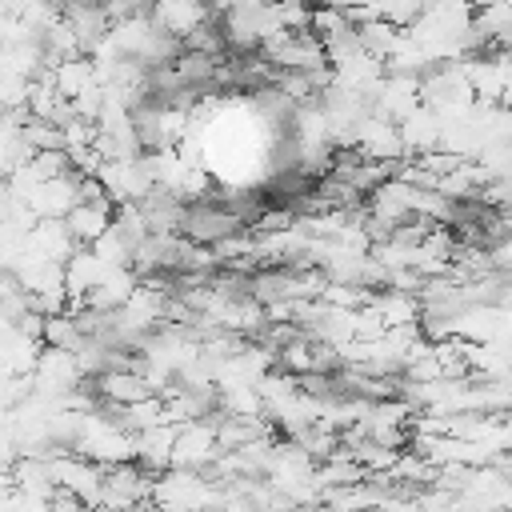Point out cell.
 Returning a JSON list of instances; mask_svg holds the SVG:
<instances>
[{
  "label": "cell",
  "mask_w": 512,
  "mask_h": 512,
  "mask_svg": "<svg viewBox=\"0 0 512 512\" xmlns=\"http://www.w3.org/2000/svg\"><path fill=\"white\" fill-rule=\"evenodd\" d=\"M216 460H220L216 416L180 424V440H176V456H172V468H184V472H208Z\"/></svg>",
  "instance_id": "obj_1"
},
{
  "label": "cell",
  "mask_w": 512,
  "mask_h": 512,
  "mask_svg": "<svg viewBox=\"0 0 512 512\" xmlns=\"http://www.w3.org/2000/svg\"><path fill=\"white\" fill-rule=\"evenodd\" d=\"M180 232H184V240H192V244H200V248H216L220 240L240 236V232H244V220H240L232 208L208 200V204H192V208H188Z\"/></svg>",
  "instance_id": "obj_2"
},
{
  "label": "cell",
  "mask_w": 512,
  "mask_h": 512,
  "mask_svg": "<svg viewBox=\"0 0 512 512\" xmlns=\"http://www.w3.org/2000/svg\"><path fill=\"white\" fill-rule=\"evenodd\" d=\"M356 152L364 160H376V164H404L408 152H404V136H400V124L384 120V116H364L360 128H356Z\"/></svg>",
  "instance_id": "obj_3"
},
{
  "label": "cell",
  "mask_w": 512,
  "mask_h": 512,
  "mask_svg": "<svg viewBox=\"0 0 512 512\" xmlns=\"http://www.w3.org/2000/svg\"><path fill=\"white\" fill-rule=\"evenodd\" d=\"M420 108H424V96H420V80L416 76H384V84L372 96V112L392 120V124H404Z\"/></svg>",
  "instance_id": "obj_4"
},
{
  "label": "cell",
  "mask_w": 512,
  "mask_h": 512,
  "mask_svg": "<svg viewBox=\"0 0 512 512\" xmlns=\"http://www.w3.org/2000/svg\"><path fill=\"white\" fill-rule=\"evenodd\" d=\"M148 12H152V20H156V28L168 32V36H176L180 44H184L192 32H200L204 24H212V12H208L204 4H196V0H160V4H152Z\"/></svg>",
  "instance_id": "obj_5"
},
{
  "label": "cell",
  "mask_w": 512,
  "mask_h": 512,
  "mask_svg": "<svg viewBox=\"0 0 512 512\" xmlns=\"http://www.w3.org/2000/svg\"><path fill=\"white\" fill-rule=\"evenodd\" d=\"M176 440H180V424H160L152 432H140L136 436V448H140V468L152 472V476H164L172 468V456H176Z\"/></svg>",
  "instance_id": "obj_6"
},
{
  "label": "cell",
  "mask_w": 512,
  "mask_h": 512,
  "mask_svg": "<svg viewBox=\"0 0 512 512\" xmlns=\"http://www.w3.org/2000/svg\"><path fill=\"white\" fill-rule=\"evenodd\" d=\"M112 220H116V204L108 200V204H76L64 224L80 248H92L104 232H112Z\"/></svg>",
  "instance_id": "obj_7"
},
{
  "label": "cell",
  "mask_w": 512,
  "mask_h": 512,
  "mask_svg": "<svg viewBox=\"0 0 512 512\" xmlns=\"http://www.w3.org/2000/svg\"><path fill=\"white\" fill-rule=\"evenodd\" d=\"M108 264L92 252V248H80L68 264H64V276H68V300H88L104 280H108Z\"/></svg>",
  "instance_id": "obj_8"
},
{
  "label": "cell",
  "mask_w": 512,
  "mask_h": 512,
  "mask_svg": "<svg viewBox=\"0 0 512 512\" xmlns=\"http://www.w3.org/2000/svg\"><path fill=\"white\" fill-rule=\"evenodd\" d=\"M400 136H404V152L408 156H432V152H440V136H444V124H440V116L432 112V108H420L416 116H408L404 124H400Z\"/></svg>",
  "instance_id": "obj_9"
},
{
  "label": "cell",
  "mask_w": 512,
  "mask_h": 512,
  "mask_svg": "<svg viewBox=\"0 0 512 512\" xmlns=\"http://www.w3.org/2000/svg\"><path fill=\"white\" fill-rule=\"evenodd\" d=\"M96 392H100V400H108V404H116V408H132V404L156 396L152 384H148L140 372H104V376L96 380Z\"/></svg>",
  "instance_id": "obj_10"
},
{
  "label": "cell",
  "mask_w": 512,
  "mask_h": 512,
  "mask_svg": "<svg viewBox=\"0 0 512 512\" xmlns=\"http://www.w3.org/2000/svg\"><path fill=\"white\" fill-rule=\"evenodd\" d=\"M28 244H32L40 256L56 260V264H68V260L80 252V244L72 240V232H68V224H64V220H40V224L32 228Z\"/></svg>",
  "instance_id": "obj_11"
},
{
  "label": "cell",
  "mask_w": 512,
  "mask_h": 512,
  "mask_svg": "<svg viewBox=\"0 0 512 512\" xmlns=\"http://www.w3.org/2000/svg\"><path fill=\"white\" fill-rule=\"evenodd\" d=\"M40 356H44V340H32L16 328L4 332V376H36Z\"/></svg>",
  "instance_id": "obj_12"
},
{
  "label": "cell",
  "mask_w": 512,
  "mask_h": 512,
  "mask_svg": "<svg viewBox=\"0 0 512 512\" xmlns=\"http://www.w3.org/2000/svg\"><path fill=\"white\" fill-rule=\"evenodd\" d=\"M376 312L384 316V324H388V332L392 328H412V324H420L424 320V304H420V296H412V292H376Z\"/></svg>",
  "instance_id": "obj_13"
},
{
  "label": "cell",
  "mask_w": 512,
  "mask_h": 512,
  "mask_svg": "<svg viewBox=\"0 0 512 512\" xmlns=\"http://www.w3.org/2000/svg\"><path fill=\"white\" fill-rule=\"evenodd\" d=\"M52 80H56L60 96L72 104V100H80L88 88H96V84H100V80H96V60H88V56L64 60L60 68H52Z\"/></svg>",
  "instance_id": "obj_14"
},
{
  "label": "cell",
  "mask_w": 512,
  "mask_h": 512,
  "mask_svg": "<svg viewBox=\"0 0 512 512\" xmlns=\"http://www.w3.org/2000/svg\"><path fill=\"white\" fill-rule=\"evenodd\" d=\"M276 360H280V368H284L288 376H308V372H316V340L300 332L296 340H288V344L276 352Z\"/></svg>",
  "instance_id": "obj_15"
},
{
  "label": "cell",
  "mask_w": 512,
  "mask_h": 512,
  "mask_svg": "<svg viewBox=\"0 0 512 512\" xmlns=\"http://www.w3.org/2000/svg\"><path fill=\"white\" fill-rule=\"evenodd\" d=\"M84 344V332L76 324V316H48L44 324V348H60V352H76Z\"/></svg>",
  "instance_id": "obj_16"
},
{
  "label": "cell",
  "mask_w": 512,
  "mask_h": 512,
  "mask_svg": "<svg viewBox=\"0 0 512 512\" xmlns=\"http://www.w3.org/2000/svg\"><path fill=\"white\" fill-rule=\"evenodd\" d=\"M112 228L132 244V248H140L148 236H152V228H148V216H144V208L140 204H120L116 208V220H112Z\"/></svg>",
  "instance_id": "obj_17"
},
{
  "label": "cell",
  "mask_w": 512,
  "mask_h": 512,
  "mask_svg": "<svg viewBox=\"0 0 512 512\" xmlns=\"http://www.w3.org/2000/svg\"><path fill=\"white\" fill-rule=\"evenodd\" d=\"M92 252H96L108 268H132V256H136V248H132L116 228H112V232H104V236L92 244Z\"/></svg>",
  "instance_id": "obj_18"
},
{
  "label": "cell",
  "mask_w": 512,
  "mask_h": 512,
  "mask_svg": "<svg viewBox=\"0 0 512 512\" xmlns=\"http://www.w3.org/2000/svg\"><path fill=\"white\" fill-rule=\"evenodd\" d=\"M348 28H352V20H348V12H344L340 4H332V8H312V32L320 36V44L344 36Z\"/></svg>",
  "instance_id": "obj_19"
},
{
  "label": "cell",
  "mask_w": 512,
  "mask_h": 512,
  "mask_svg": "<svg viewBox=\"0 0 512 512\" xmlns=\"http://www.w3.org/2000/svg\"><path fill=\"white\" fill-rule=\"evenodd\" d=\"M488 260L500 276H512V236H500L496 244H488Z\"/></svg>",
  "instance_id": "obj_20"
},
{
  "label": "cell",
  "mask_w": 512,
  "mask_h": 512,
  "mask_svg": "<svg viewBox=\"0 0 512 512\" xmlns=\"http://www.w3.org/2000/svg\"><path fill=\"white\" fill-rule=\"evenodd\" d=\"M48 512H92L80 496H72V492H64V488H56V496L48 500Z\"/></svg>",
  "instance_id": "obj_21"
},
{
  "label": "cell",
  "mask_w": 512,
  "mask_h": 512,
  "mask_svg": "<svg viewBox=\"0 0 512 512\" xmlns=\"http://www.w3.org/2000/svg\"><path fill=\"white\" fill-rule=\"evenodd\" d=\"M272 512H320V508H300V504H288V500H280Z\"/></svg>",
  "instance_id": "obj_22"
}]
</instances>
